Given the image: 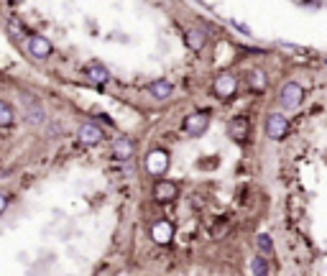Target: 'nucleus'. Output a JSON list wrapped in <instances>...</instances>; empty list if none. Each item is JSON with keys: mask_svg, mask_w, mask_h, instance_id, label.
<instances>
[{"mask_svg": "<svg viewBox=\"0 0 327 276\" xmlns=\"http://www.w3.org/2000/svg\"><path fill=\"white\" fill-rule=\"evenodd\" d=\"M302 97H304V90H302V85H297V82H286V85L281 87V92H279V100H281V107H284V110H297V107L302 105Z\"/></svg>", "mask_w": 327, "mask_h": 276, "instance_id": "nucleus-1", "label": "nucleus"}, {"mask_svg": "<svg viewBox=\"0 0 327 276\" xmlns=\"http://www.w3.org/2000/svg\"><path fill=\"white\" fill-rule=\"evenodd\" d=\"M286 128H289V121H286V115L281 113H271L266 118V136L274 138V141H281L286 136Z\"/></svg>", "mask_w": 327, "mask_h": 276, "instance_id": "nucleus-2", "label": "nucleus"}, {"mask_svg": "<svg viewBox=\"0 0 327 276\" xmlns=\"http://www.w3.org/2000/svg\"><path fill=\"white\" fill-rule=\"evenodd\" d=\"M207 123H210L207 113H194V115H189L187 121H184V133H189V136H202L204 131H207Z\"/></svg>", "mask_w": 327, "mask_h": 276, "instance_id": "nucleus-3", "label": "nucleus"}, {"mask_svg": "<svg viewBox=\"0 0 327 276\" xmlns=\"http://www.w3.org/2000/svg\"><path fill=\"white\" fill-rule=\"evenodd\" d=\"M28 51L36 59H46L51 54V41H49L46 36H31L28 38Z\"/></svg>", "mask_w": 327, "mask_h": 276, "instance_id": "nucleus-4", "label": "nucleus"}, {"mask_svg": "<svg viewBox=\"0 0 327 276\" xmlns=\"http://www.w3.org/2000/svg\"><path fill=\"white\" fill-rule=\"evenodd\" d=\"M235 90H238V80H235L233 74H220L217 80H215V92L220 97H233Z\"/></svg>", "mask_w": 327, "mask_h": 276, "instance_id": "nucleus-5", "label": "nucleus"}, {"mask_svg": "<svg viewBox=\"0 0 327 276\" xmlns=\"http://www.w3.org/2000/svg\"><path fill=\"white\" fill-rule=\"evenodd\" d=\"M167 167H169V156L164 153V151H153L148 159H146V169H148L151 174H156V177L167 172Z\"/></svg>", "mask_w": 327, "mask_h": 276, "instance_id": "nucleus-6", "label": "nucleus"}, {"mask_svg": "<svg viewBox=\"0 0 327 276\" xmlns=\"http://www.w3.org/2000/svg\"><path fill=\"white\" fill-rule=\"evenodd\" d=\"M153 194H156V200H158V202H169V200H177L179 189H177V184H174V182H169V179H161V182L156 184Z\"/></svg>", "mask_w": 327, "mask_h": 276, "instance_id": "nucleus-7", "label": "nucleus"}, {"mask_svg": "<svg viewBox=\"0 0 327 276\" xmlns=\"http://www.w3.org/2000/svg\"><path fill=\"white\" fill-rule=\"evenodd\" d=\"M85 77H90V80L97 82V85H105L110 80V72L100 62H90V64H85Z\"/></svg>", "mask_w": 327, "mask_h": 276, "instance_id": "nucleus-8", "label": "nucleus"}, {"mask_svg": "<svg viewBox=\"0 0 327 276\" xmlns=\"http://www.w3.org/2000/svg\"><path fill=\"white\" fill-rule=\"evenodd\" d=\"M172 235H174V228H172V223H167V220H158V223L151 228V238H153L156 243H169Z\"/></svg>", "mask_w": 327, "mask_h": 276, "instance_id": "nucleus-9", "label": "nucleus"}, {"mask_svg": "<svg viewBox=\"0 0 327 276\" xmlns=\"http://www.w3.org/2000/svg\"><path fill=\"white\" fill-rule=\"evenodd\" d=\"M228 133L235 141H245V138H248V133H251V126H248L245 118H235V121H230V126H228Z\"/></svg>", "mask_w": 327, "mask_h": 276, "instance_id": "nucleus-10", "label": "nucleus"}, {"mask_svg": "<svg viewBox=\"0 0 327 276\" xmlns=\"http://www.w3.org/2000/svg\"><path fill=\"white\" fill-rule=\"evenodd\" d=\"M23 102H26V113H28V121H31L33 126H38V123H44V121H46V113H44V107H41V105H38L36 100L26 97Z\"/></svg>", "mask_w": 327, "mask_h": 276, "instance_id": "nucleus-11", "label": "nucleus"}, {"mask_svg": "<svg viewBox=\"0 0 327 276\" xmlns=\"http://www.w3.org/2000/svg\"><path fill=\"white\" fill-rule=\"evenodd\" d=\"M79 141H85V143H97L102 141V131L95 126V123H85V126H79Z\"/></svg>", "mask_w": 327, "mask_h": 276, "instance_id": "nucleus-12", "label": "nucleus"}, {"mask_svg": "<svg viewBox=\"0 0 327 276\" xmlns=\"http://www.w3.org/2000/svg\"><path fill=\"white\" fill-rule=\"evenodd\" d=\"M148 92H151L153 97H158V100H167V97L174 92V87H172V82H167V80H156V82L148 85Z\"/></svg>", "mask_w": 327, "mask_h": 276, "instance_id": "nucleus-13", "label": "nucleus"}, {"mask_svg": "<svg viewBox=\"0 0 327 276\" xmlns=\"http://www.w3.org/2000/svg\"><path fill=\"white\" fill-rule=\"evenodd\" d=\"M184 41H187V46H189V49L199 51V49L204 46V41H207V36H204V31H197V28H192V31H187Z\"/></svg>", "mask_w": 327, "mask_h": 276, "instance_id": "nucleus-14", "label": "nucleus"}, {"mask_svg": "<svg viewBox=\"0 0 327 276\" xmlns=\"http://www.w3.org/2000/svg\"><path fill=\"white\" fill-rule=\"evenodd\" d=\"M131 153H133L131 141H126V138L115 141V156H118V159H131Z\"/></svg>", "mask_w": 327, "mask_h": 276, "instance_id": "nucleus-15", "label": "nucleus"}, {"mask_svg": "<svg viewBox=\"0 0 327 276\" xmlns=\"http://www.w3.org/2000/svg\"><path fill=\"white\" fill-rule=\"evenodd\" d=\"M251 268H253V273H256V276H266V273H268V263H266V258H263V256H256V258H253V263H251Z\"/></svg>", "mask_w": 327, "mask_h": 276, "instance_id": "nucleus-16", "label": "nucleus"}, {"mask_svg": "<svg viewBox=\"0 0 327 276\" xmlns=\"http://www.w3.org/2000/svg\"><path fill=\"white\" fill-rule=\"evenodd\" d=\"M0 123H3V126L13 123V107L8 102H0Z\"/></svg>", "mask_w": 327, "mask_h": 276, "instance_id": "nucleus-17", "label": "nucleus"}, {"mask_svg": "<svg viewBox=\"0 0 327 276\" xmlns=\"http://www.w3.org/2000/svg\"><path fill=\"white\" fill-rule=\"evenodd\" d=\"M271 248H274V241H271V235L261 233V235H258V251H261V253H271Z\"/></svg>", "mask_w": 327, "mask_h": 276, "instance_id": "nucleus-18", "label": "nucleus"}, {"mask_svg": "<svg viewBox=\"0 0 327 276\" xmlns=\"http://www.w3.org/2000/svg\"><path fill=\"white\" fill-rule=\"evenodd\" d=\"M251 85H253L256 90H263V87H266V82H263L261 72H251Z\"/></svg>", "mask_w": 327, "mask_h": 276, "instance_id": "nucleus-19", "label": "nucleus"}, {"mask_svg": "<svg viewBox=\"0 0 327 276\" xmlns=\"http://www.w3.org/2000/svg\"><path fill=\"white\" fill-rule=\"evenodd\" d=\"M8 28H11L13 33H23V31H26V28H23V23L18 26V21H16V18H11V21H8Z\"/></svg>", "mask_w": 327, "mask_h": 276, "instance_id": "nucleus-20", "label": "nucleus"}, {"mask_svg": "<svg viewBox=\"0 0 327 276\" xmlns=\"http://www.w3.org/2000/svg\"><path fill=\"white\" fill-rule=\"evenodd\" d=\"M307 3H312V0H307Z\"/></svg>", "mask_w": 327, "mask_h": 276, "instance_id": "nucleus-21", "label": "nucleus"}, {"mask_svg": "<svg viewBox=\"0 0 327 276\" xmlns=\"http://www.w3.org/2000/svg\"><path fill=\"white\" fill-rule=\"evenodd\" d=\"M13 3H18V0H13Z\"/></svg>", "mask_w": 327, "mask_h": 276, "instance_id": "nucleus-22", "label": "nucleus"}]
</instances>
